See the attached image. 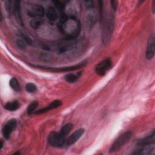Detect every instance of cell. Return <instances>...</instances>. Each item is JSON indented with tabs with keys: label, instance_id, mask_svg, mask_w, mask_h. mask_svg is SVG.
I'll use <instances>...</instances> for the list:
<instances>
[{
	"label": "cell",
	"instance_id": "obj_1",
	"mask_svg": "<svg viewBox=\"0 0 155 155\" xmlns=\"http://www.w3.org/2000/svg\"><path fill=\"white\" fill-rule=\"evenodd\" d=\"M100 9V18L101 22V38L104 44L106 45L110 41L113 28L114 18L113 11L107 14L104 12L103 1H99Z\"/></svg>",
	"mask_w": 155,
	"mask_h": 155
},
{
	"label": "cell",
	"instance_id": "obj_2",
	"mask_svg": "<svg viewBox=\"0 0 155 155\" xmlns=\"http://www.w3.org/2000/svg\"><path fill=\"white\" fill-rule=\"evenodd\" d=\"M61 32L68 38H76L81 31V23L74 16L65 18L60 25Z\"/></svg>",
	"mask_w": 155,
	"mask_h": 155
},
{
	"label": "cell",
	"instance_id": "obj_3",
	"mask_svg": "<svg viewBox=\"0 0 155 155\" xmlns=\"http://www.w3.org/2000/svg\"><path fill=\"white\" fill-rule=\"evenodd\" d=\"M87 64V61H84L77 65L69 66V67H45V66L36 65H31L33 67H36L39 69L50 71L52 72H67V71H71L76 70L78 69H80L84 67V66H85Z\"/></svg>",
	"mask_w": 155,
	"mask_h": 155
},
{
	"label": "cell",
	"instance_id": "obj_4",
	"mask_svg": "<svg viewBox=\"0 0 155 155\" xmlns=\"http://www.w3.org/2000/svg\"><path fill=\"white\" fill-rule=\"evenodd\" d=\"M133 133L131 131H127L120 134L113 143L111 147L110 148L109 152L114 153L118 151L124 145L127 143L130 139L131 138Z\"/></svg>",
	"mask_w": 155,
	"mask_h": 155
},
{
	"label": "cell",
	"instance_id": "obj_5",
	"mask_svg": "<svg viewBox=\"0 0 155 155\" xmlns=\"http://www.w3.org/2000/svg\"><path fill=\"white\" fill-rule=\"evenodd\" d=\"M66 136L62 135L60 132L53 131L48 137V143L54 147H61L66 142Z\"/></svg>",
	"mask_w": 155,
	"mask_h": 155
},
{
	"label": "cell",
	"instance_id": "obj_6",
	"mask_svg": "<svg viewBox=\"0 0 155 155\" xmlns=\"http://www.w3.org/2000/svg\"><path fill=\"white\" fill-rule=\"evenodd\" d=\"M112 63L110 59H106L99 62L95 67V71L99 76H104L111 67Z\"/></svg>",
	"mask_w": 155,
	"mask_h": 155
},
{
	"label": "cell",
	"instance_id": "obj_7",
	"mask_svg": "<svg viewBox=\"0 0 155 155\" xmlns=\"http://www.w3.org/2000/svg\"><path fill=\"white\" fill-rule=\"evenodd\" d=\"M17 125V121L15 119H12L9 120L3 127L2 133L4 137L6 139H8L10 137L12 133L16 128Z\"/></svg>",
	"mask_w": 155,
	"mask_h": 155
},
{
	"label": "cell",
	"instance_id": "obj_8",
	"mask_svg": "<svg viewBox=\"0 0 155 155\" xmlns=\"http://www.w3.org/2000/svg\"><path fill=\"white\" fill-rule=\"evenodd\" d=\"M154 33H151L148 38L147 42V50L145 53L146 58L148 60L151 59L154 55V48H155V39Z\"/></svg>",
	"mask_w": 155,
	"mask_h": 155
},
{
	"label": "cell",
	"instance_id": "obj_9",
	"mask_svg": "<svg viewBox=\"0 0 155 155\" xmlns=\"http://www.w3.org/2000/svg\"><path fill=\"white\" fill-rule=\"evenodd\" d=\"M27 13L31 17L42 18L44 15L45 11L42 6L38 4H33V5L28 10Z\"/></svg>",
	"mask_w": 155,
	"mask_h": 155
},
{
	"label": "cell",
	"instance_id": "obj_10",
	"mask_svg": "<svg viewBox=\"0 0 155 155\" xmlns=\"http://www.w3.org/2000/svg\"><path fill=\"white\" fill-rule=\"evenodd\" d=\"M84 128H79L77 130H76L73 134H71L68 138L66 140V145L67 147L71 146L73 144H74L83 135L84 133Z\"/></svg>",
	"mask_w": 155,
	"mask_h": 155
},
{
	"label": "cell",
	"instance_id": "obj_11",
	"mask_svg": "<svg viewBox=\"0 0 155 155\" xmlns=\"http://www.w3.org/2000/svg\"><path fill=\"white\" fill-rule=\"evenodd\" d=\"M154 141H155V133H154V131L153 130L150 133V134L138 140L137 145L139 147L151 145L154 144Z\"/></svg>",
	"mask_w": 155,
	"mask_h": 155
},
{
	"label": "cell",
	"instance_id": "obj_12",
	"mask_svg": "<svg viewBox=\"0 0 155 155\" xmlns=\"http://www.w3.org/2000/svg\"><path fill=\"white\" fill-rule=\"evenodd\" d=\"M61 105H62L61 101H60V100H55L54 101H52L49 105H48L45 108H41V109L38 110L37 111H35L34 113L35 114H42V113H46V112L48 111L49 110H51L58 108Z\"/></svg>",
	"mask_w": 155,
	"mask_h": 155
},
{
	"label": "cell",
	"instance_id": "obj_13",
	"mask_svg": "<svg viewBox=\"0 0 155 155\" xmlns=\"http://www.w3.org/2000/svg\"><path fill=\"white\" fill-rule=\"evenodd\" d=\"M140 147H141L140 148L137 150L136 151H134V152L133 154H141V155H149V154H153L154 151V148L152 145L143 146Z\"/></svg>",
	"mask_w": 155,
	"mask_h": 155
},
{
	"label": "cell",
	"instance_id": "obj_14",
	"mask_svg": "<svg viewBox=\"0 0 155 155\" xmlns=\"http://www.w3.org/2000/svg\"><path fill=\"white\" fill-rule=\"evenodd\" d=\"M21 2L19 1H14V8H13V14L15 15L16 19L18 23L22 25L23 22L21 17Z\"/></svg>",
	"mask_w": 155,
	"mask_h": 155
},
{
	"label": "cell",
	"instance_id": "obj_15",
	"mask_svg": "<svg viewBox=\"0 0 155 155\" xmlns=\"http://www.w3.org/2000/svg\"><path fill=\"white\" fill-rule=\"evenodd\" d=\"M96 22V15L93 13H88L85 19V24L88 29H91Z\"/></svg>",
	"mask_w": 155,
	"mask_h": 155
},
{
	"label": "cell",
	"instance_id": "obj_16",
	"mask_svg": "<svg viewBox=\"0 0 155 155\" xmlns=\"http://www.w3.org/2000/svg\"><path fill=\"white\" fill-rule=\"evenodd\" d=\"M45 15L47 19L50 21H54L58 17V15L55 9L52 7H49L47 8Z\"/></svg>",
	"mask_w": 155,
	"mask_h": 155
},
{
	"label": "cell",
	"instance_id": "obj_17",
	"mask_svg": "<svg viewBox=\"0 0 155 155\" xmlns=\"http://www.w3.org/2000/svg\"><path fill=\"white\" fill-rule=\"evenodd\" d=\"M4 108L10 111H16L19 108V104L17 101L8 102L4 105Z\"/></svg>",
	"mask_w": 155,
	"mask_h": 155
},
{
	"label": "cell",
	"instance_id": "obj_18",
	"mask_svg": "<svg viewBox=\"0 0 155 155\" xmlns=\"http://www.w3.org/2000/svg\"><path fill=\"white\" fill-rule=\"evenodd\" d=\"M73 125L71 123H67L65 125H64L61 129L60 130V133L66 136L67 134H68V133L70 132V131L71 130V129L73 128Z\"/></svg>",
	"mask_w": 155,
	"mask_h": 155
},
{
	"label": "cell",
	"instance_id": "obj_19",
	"mask_svg": "<svg viewBox=\"0 0 155 155\" xmlns=\"http://www.w3.org/2000/svg\"><path fill=\"white\" fill-rule=\"evenodd\" d=\"M42 22L43 21L41 18H34L32 20H31L30 24L33 28L36 29L42 24Z\"/></svg>",
	"mask_w": 155,
	"mask_h": 155
},
{
	"label": "cell",
	"instance_id": "obj_20",
	"mask_svg": "<svg viewBox=\"0 0 155 155\" xmlns=\"http://www.w3.org/2000/svg\"><path fill=\"white\" fill-rule=\"evenodd\" d=\"M9 84H10V86L11 87V88L16 91H19L21 90L20 84L19 83L18 81L15 78H12L10 79V81L9 82Z\"/></svg>",
	"mask_w": 155,
	"mask_h": 155
},
{
	"label": "cell",
	"instance_id": "obj_21",
	"mask_svg": "<svg viewBox=\"0 0 155 155\" xmlns=\"http://www.w3.org/2000/svg\"><path fill=\"white\" fill-rule=\"evenodd\" d=\"M75 47H76V45L74 44H68V45L62 46V47H61L60 48H59L58 49V53L61 54V53L66 52L67 51H70V50H73V48H74Z\"/></svg>",
	"mask_w": 155,
	"mask_h": 155
},
{
	"label": "cell",
	"instance_id": "obj_22",
	"mask_svg": "<svg viewBox=\"0 0 155 155\" xmlns=\"http://www.w3.org/2000/svg\"><path fill=\"white\" fill-rule=\"evenodd\" d=\"M78 77L79 76L76 75L74 74L68 73L64 76V79L67 82L69 83H74L77 81V79H78Z\"/></svg>",
	"mask_w": 155,
	"mask_h": 155
},
{
	"label": "cell",
	"instance_id": "obj_23",
	"mask_svg": "<svg viewBox=\"0 0 155 155\" xmlns=\"http://www.w3.org/2000/svg\"><path fill=\"white\" fill-rule=\"evenodd\" d=\"M39 104L37 101H33L30 104L28 105L27 107V113L28 114H31L35 113L36 108L38 107Z\"/></svg>",
	"mask_w": 155,
	"mask_h": 155
},
{
	"label": "cell",
	"instance_id": "obj_24",
	"mask_svg": "<svg viewBox=\"0 0 155 155\" xmlns=\"http://www.w3.org/2000/svg\"><path fill=\"white\" fill-rule=\"evenodd\" d=\"M18 35L20 38H21V39H23V40L27 43V44H28V45H31V44H32L33 42H32L31 39L28 36H27V35H25V34L22 33L21 32V31H18Z\"/></svg>",
	"mask_w": 155,
	"mask_h": 155
},
{
	"label": "cell",
	"instance_id": "obj_25",
	"mask_svg": "<svg viewBox=\"0 0 155 155\" xmlns=\"http://www.w3.org/2000/svg\"><path fill=\"white\" fill-rule=\"evenodd\" d=\"M25 89L27 92L29 93H33L36 90V86L31 82H29L26 84L25 85Z\"/></svg>",
	"mask_w": 155,
	"mask_h": 155
},
{
	"label": "cell",
	"instance_id": "obj_26",
	"mask_svg": "<svg viewBox=\"0 0 155 155\" xmlns=\"http://www.w3.org/2000/svg\"><path fill=\"white\" fill-rule=\"evenodd\" d=\"M16 44L18 47V48L21 49H24L26 47L27 43L22 39H18L16 41Z\"/></svg>",
	"mask_w": 155,
	"mask_h": 155
},
{
	"label": "cell",
	"instance_id": "obj_27",
	"mask_svg": "<svg viewBox=\"0 0 155 155\" xmlns=\"http://www.w3.org/2000/svg\"><path fill=\"white\" fill-rule=\"evenodd\" d=\"M54 4V5L56 6V7L59 10H63L65 5L62 2H61L59 1H54L53 2Z\"/></svg>",
	"mask_w": 155,
	"mask_h": 155
},
{
	"label": "cell",
	"instance_id": "obj_28",
	"mask_svg": "<svg viewBox=\"0 0 155 155\" xmlns=\"http://www.w3.org/2000/svg\"><path fill=\"white\" fill-rule=\"evenodd\" d=\"M84 5H85V7L88 10L93 8V6H94L93 2L92 1H85Z\"/></svg>",
	"mask_w": 155,
	"mask_h": 155
},
{
	"label": "cell",
	"instance_id": "obj_29",
	"mask_svg": "<svg viewBox=\"0 0 155 155\" xmlns=\"http://www.w3.org/2000/svg\"><path fill=\"white\" fill-rule=\"evenodd\" d=\"M110 3H111V7L112 10L115 11L117 8V2L115 1H110Z\"/></svg>",
	"mask_w": 155,
	"mask_h": 155
},
{
	"label": "cell",
	"instance_id": "obj_30",
	"mask_svg": "<svg viewBox=\"0 0 155 155\" xmlns=\"http://www.w3.org/2000/svg\"><path fill=\"white\" fill-rule=\"evenodd\" d=\"M152 11H153V13H154V1H153V4H152Z\"/></svg>",
	"mask_w": 155,
	"mask_h": 155
},
{
	"label": "cell",
	"instance_id": "obj_31",
	"mask_svg": "<svg viewBox=\"0 0 155 155\" xmlns=\"http://www.w3.org/2000/svg\"><path fill=\"white\" fill-rule=\"evenodd\" d=\"M2 146H3V143H2V141H1V146H0V148H2Z\"/></svg>",
	"mask_w": 155,
	"mask_h": 155
}]
</instances>
